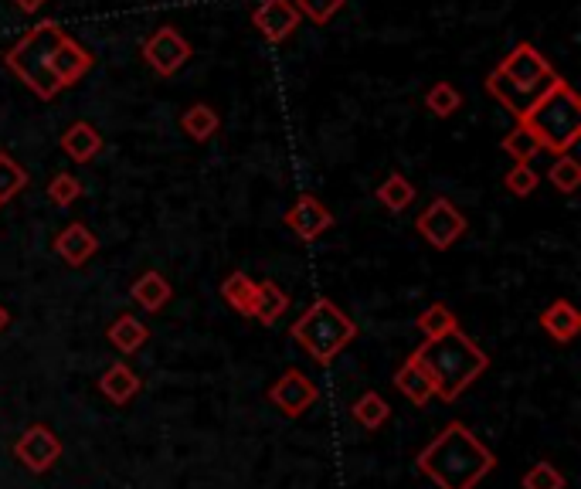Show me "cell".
I'll return each mask as SVG.
<instances>
[{
  "mask_svg": "<svg viewBox=\"0 0 581 489\" xmlns=\"http://www.w3.org/2000/svg\"><path fill=\"white\" fill-rule=\"evenodd\" d=\"M497 459L463 422H449L418 452V469L439 489H476L493 473Z\"/></svg>",
  "mask_w": 581,
  "mask_h": 489,
  "instance_id": "6da1fadb",
  "label": "cell"
},
{
  "mask_svg": "<svg viewBox=\"0 0 581 489\" xmlns=\"http://www.w3.org/2000/svg\"><path fill=\"white\" fill-rule=\"evenodd\" d=\"M412 360L429 374L432 381V394L442 401H456L469 384L476 381L480 374H486L490 367V357L476 347L473 340L466 337L463 330H449L446 337L425 340L422 347L415 350Z\"/></svg>",
  "mask_w": 581,
  "mask_h": 489,
  "instance_id": "7a4b0ae2",
  "label": "cell"
},
{
  "mask_svg": "<svg viewBox=\"0 0 581 489\" xmlns=\"http://www.w3.org/2000/svg\"><path fill=\"white\" fill-rule=\"evenodd\" d=\"M554 79H558V72L551 68L548 58H544L531 41H520V45L510 48V55H503V62L486 75V92H490V99H497L510 116L520 119L544 92L551 89Z\"/></svg>",
  "mask_w": 581,
  "mask_h": 489,
  "instance_id": "3957f363",
  "label": "cell"
},
{
  "mask_svg": "<svg viewBox=\"0 0 581 489\" xmlns=\"http://www.w3.org/2000/svg\"><path fill=\"white\" fill-rule=\"evenodd\" d=\"M517 126H524V130L541 143V150L554 153V157L571 153V147L581 140V99H578V92L558 75L551 89L517 119Z\"/></svg>",
  "mask_w": 581,
  "mask_h": 489,
  "instance_id": "277c9868",
  "label": "cell"
},
{
  "mask_svg": "<svg viewBox=\"0 0 581 489\" xmlns=\"http://www.w3.org/2000/svg\"><path fill=\"white\" fill-rule=\"evenodd\" d=\"M65 28L58 21H38L28 28L11 48L4 51L7 72H14L38 99H55L62 92V85L51 75V51L58 48V41L65 38Z\"/></svg>",
  "mask_w": 581,
  "mask_h": 489,
  "instance_id": "5b68a950",
  "label": "cell"
},
{
  "mask_svg": "<svg viewBox=\"0 0 581 489\" xmlns=\"http://www.w3.org/2000/svg\"><path fill=\"white\" fill-rule=\"evenodd\" d=\"M289 333L316 364H330L357 337V326L333 299H316L313 306H306L299 313V320L289 326Z\"/></svg>",
  "mask_w": 581,
  "mask_h": 489,
  "instance_id": "8992f818",
  "label": "cell"
},
{
  "mask_svg": "<svg viewBox=\"0 0 581 489\" xmlns=\"http://www.w3.org/2000/svg\"><path fill=\"white\" fill-rule=\"evenodd\" d=\"M415 228H418V235L435 248V252H446V248H452L459 238L466 235L469 221H466V214L449 201V197H435L429 208L418 214Z\"/></svg>",
  "mask_w": 581,
  "mask_h": 489,
  "instance_id": "52a82bcc",
  "label": "cell"
},
{
  "mask_svg": "<svg viewBox=\"0 0 581 489\" xmlns=\"http://www.w3.org/2000/svg\"><path fill=\"white\" fill-rule=\"evenodd\" d=\"M140 55H143V62L160 75V79H170V75H177L187 62H191L194 48L181 31L164 24V28H157L147 41H143Z\"/></svg>",
  "mask_w": 581,
  "mask_h": 489,
  "instance_id": "ba28073f",
  "label": "cell"
},
{
  "mask_svg": "<svg viewBox=\"0 0 581 489\" xmlns=\"http://www.w3.org/2000/svg\"><path fill=\"white\" fill-rule=\"evenodd\" d=\"M316 398H320L316 381H310V377L303 371H296V367H289L283 377H276L269 388L272 408H279L286 418H299L303 411H310L316 405Z\"/></svg>",
  "mask_w": 581,
  "mask_h": 489,
  "instance_id": "9c48e42d",
  "label": "cell"
},
{
  "mask_svg": "<svg viewBox=\"0 0 581 489\" xmlns=\"http://www.w3.org/2000/svg\"><path fill=\"white\" fill-rule=\"evenodd\" d=\"M14 456L31 469V473H48L51 466L62 456V442L51 432L48 425H31L21 432V439L14 442Z\"/></svg>",
  "mask_w": 581,
  "mask_h": 489,
  "instance_id": "30bf717a",
  "label": "cell"
},
{
  "mask_svg": "<svg viewBox=\"0 0 581 489\" xmlns=\"http://www.w3.org/2000/svg\"><path fill=\"white\" fill-rule=\"evenodd\" d=\"M252 24L259 28V34L269 45H283V41H289L296 34L303 17H299L293 0H262L252 11Z\"/></svg>",
  "mask_w": 581,
  "mask_h": 489,
  "instance_id": "8fae6325",
  "label": "cell"
},
{
  "mask_svg": "<svg viewBox=\"0 0 581 489\" xmlns=\"http://www.w3.org/2000/svg\"><path fill=\"white\" fill-rule=\"evenodd\" d=\"M286 225L296 238H303V242H316V238L327 235L333 228V214L320 197L299 194L293 201V208L286 211Z\"/></svg>",
  "mask_w": 581,
  "mask_h": 489,
  "instance_id": "7c38bea8",
  "label": "cell"
},
{
  "mask_svg": "<svg viewBox=\"0 0 581 489\" xmlns=\"http://www.w3.org/2000/svg\"><path fill=\"white\" fill-rule=\"evenodd\" d=\"M92 65H96V55L85 45H79L72 34H65V38L58 41V48L51 51V75H55V82L62 85V89L79 82Z\"/></svg>",
  "mask_w": 581,
  "mask_h": 489,
  "instance_id": "4fadbf2b",
  "label": "cell"
},
{
  "mask_svg": "<svg viewBox=\"0 0 581 489\" xmlns=\"http://www.w3.org/2000/svg\"><path fill=\"white\" fill-rule=\"evenodd\" d=\"M55 252L58 259L65 265H72V269H79L92 259V255L99 252V238L92 235L89 228L82 225V221H72V225H65L62 231L55 235Z\"/></svg>",
  "mask_w": 581,
  "mask_h": 489,
  "instance_id": "5bb4252c",
  "label": "cell"
},
{
  "mask_svg": "<svg viewBox=\"0 0 581 489\" xmlns=\"http://www.w3.org/2000/svg\"><path fill=\"white\" fill-rule=\"evenodd\" d=\"M106 147V140H102V133L96 130L92 123H85V119H75L72 126L62 133V150L68 160L75 163H92Z\"/></svg>",
  "mask_w": 581,
  "mask_h": 489,
  "instance_id": "9a60e30c",
  "label": "cell"
},
{
  "mask_svg": "<svg viewBox=\"0 0 581 489\" xmlns=\"http://www.w3.org/2000/svg\"><path fill=\"white\" fill-rule=\"evenodd\" d=\"M541 330L548 333L554 343H571L581 330V313L568 299H554L548 310L541 313Z\"/></svg>",
  "mask_w": 581,
  "mask_h": 489,
  "instance_id": "2e32d148",
  "label": "cell"
},
{
  "mask_svg": "<svg viewBox=\"0 0 581 489\" xmlns=\"http://www.w3.org/2000/svg\"><path fill=\"white\" fill-rule=\"evenodd\" d=\"M130 296H133V303L140 306V310H147V313H160L164 306L170 303V296H174V289H170V282L164 272H143L140 279L130 286Z\"/></svg>",
  "mask_w": 581,
  "mask_h": 489,
  "instance_id": "e0dca14e",
  "label": "cell"
},
{
  "mask_svg": "<svg viewBox=\"0 0 581 489\" xmlns=\"http://www.w3.org/2000/svg\"><path fill=\"white\" fill-rule=\"evenodd\" d=\"M99 391L106 394L113 405H126V401H133L136 394H140V377H136L133 367L113 364V367H106V374L99 377Z\"/></svg>",
  "mask_w": 581,
  "mask_h": 489,
  "instance_id": "ac0fdd59",
  "label": "cell"
},
{
  "mask_svg": "<svg viewBox=\"0 0 581 489\" xmlns=\"http://www.w3.org/2000/svg\"><path fill=\"white\" fill-rule=\"evenodd\" d=\"M106 337L119 350V354H136V350L150 340V330H147V323H140L133 313H123V316H116V320L109 323Z\"/></svg>",
  "mask_w": 581,
  "mask_h": 489,
  "instance_id": "d6986e66",
  "label": "cell"
},
{
  "mask_svg": "<svg viewBox=\"0 0 581 489\" xmlns=\"http://www.w3.org/2000/svg\"><path fill=\"white\" fill-rule=\"evenodd\" d=\"M395 388H398L401 394H405V398L412 401V405H418V408H422L429 398H435L429 374H425L412 357H408L405 364H401L398 371H395Z\"/></svg>",
  "mask_w": 581,
  "mask_h": 489,
  "instance_id": "ffe728a7",
  "label": "cell"
},
{
  "mask_svg": "<svg viewBox=\"0 0 581 489\" xmlns=\"http://www.w3.org/2000/svg\"><path fill=\"white\" fill-rule=\"evenodd\" d=\"M289 310V296L283 293V286H276L272 279L259 282V289H255V320L262 326H272L283 320V313Z\"/></svg>",
  "mask_w": 581,
  "mask_h": 489,
  "instance_id": "44dd1931",
  "label": "cell"
},
{
  "mask_svg": "<svg viewBox=\"0 0 581 489\" xmlns=\"http://www.w3.org/2000/svg\"><path fill=\"white\" fill-rule=\"evenodd\" d=\"M181 130L191 136L194 143H208L211 136L221 130V116L208 106V102H194L191 109H184Z\"/></svg>",
  "mask_w": 581,
  "mask_h": 489,
  "instance_id": "7402d4cb",
  "label": "cell"
},
{
  "mask_svg": "<svg viewBox=\"0 0 581 489\" xmlns=\"http://www.w3.org/2000/svg\"><path fill=\"white\" fill-rule=\"evenodd\" d=\"M255 289H259V282H252L245 272H232V276L221 282V299H225L238 316H252L255 313Z\"/></svg>",
  "mask_w": 581,
  "mask_h": 489,
  "instance_id": "603a6c76",
  "label": "cell"
},
{
  "mask_svg": "<svg viewBox=\"0 0 581 489\" xmlns=\"http://www.w3.org/2000/svg\"><path fill=\"white\" fill-rule=\"evenodd\" d=\"M350 415H354V422L361 428H367V432H378V428L391 418V405L381 398L378 391H364L361 398L354 401Z\"/></svg>",
  "mask_w": 581,
  "mask_h": 489,
  "instance_id": "cb8c5ba5",
  "label": "cell"
},
{
  "mask_svg": "<svg viewBox=\"0 0 581 489\" xmlns=\"http://www.w3.org/2000/svg\"><path fill=\"white\" fill-rule=\"evenodd\" d=\"M374 197H378L381 208H388V211L398 214V211H405L408 204L415 201V184L405 174H391V177H384L381 184H378Z\"/></svg>",
  "mask_w": 581,
  "mask_h": 489,
  "instance_id": "d4e9b609",
  "label": "cell"
},
{
  "mask_svg": "<svg viewBox=\"0 0 581 489\" xmlns=\"http://www.w3.org/2000/svg\"><path fill=\"white\" fill-rule=\"evenodd\" d=\"M425 109L439 119H449L463 109V92L456 89L452 82H435L429 92H425Z\"/></svg>",
  "mask_w": 581,
  "mask_h": 489,
  "instance_id": "484cf974",
  "label": "cell"
},
{
  "mask_svg": "<svg viewBox=\"0 0 581 489\" xmlns=\"http://www.w3.org/2000/svg\"><path fill=\"white\" fill-rule=\"evenodd\" d=\"M24 187H28V170L11 153L0 150V204H11Z\"/></svg>",
  "mask_w": 581,
  "mask_h": 489,
  "instance_id": "4316f807",
  "label": "cell"
},
{
  "mask_svg": "<svg viewBox=\"0 0 581 489\" xmlns=\"http://www.w3.org/2000/svg\"><path fill=\"white\" fill-rule=\"evenodd\" d=\"M548 180L558 194H575L581 187V163L571 157V153H561V157H554L551 163Z\"/></svg>",
  "mask_w": 581,
  "mask_h": 489,
  "instance_id": "83f0119b",
  "label": "cell"
},
{
  "mask_svg": "<svg viewBox=\"0 0 581 489\" xmlns=\"http://www.w3.org/2000/svg\"><path fill=\"white\" fill-rule=\"evenodd\" d=\"M456 326H459L456 313H452L449 306H442V303H432L429 310H422V316H418V330L425 333V340L446 337V333L456 330Z\"/></svg>",
  "mask_w": 581,
  "mask_h": 489,
  "instance_id": "f1b7e54d",
  "label": "cell"
},
{
  "mask_svg": "<svg viewBox=\"0 0 581 489\" xmlns=\"http://www.w3.org/2000/svg\"><path fill=\"white\" fill-rule=\"evenodd\" d=\"M503 153L514 157V163H531L537 153H544V150H541V143L524 130V126H514V130L503 136Z\"/></svg>",
  "mask_w": 581,
  "mask_h": 489,
  "instance_id": "f546056e",
  "label": "cell"
},
{
  "mask_svg": "<svg viewBox=\"0 0 581 489\" xmlns=\"http://www.w3.org/2000/svg\"><path fill=\"white\" fill-rule=\"evenodd\" d=\"M293 4H296L299 17H306L316 28H323V24H330L333 17L344 11L347 0H293Z\"/></svg>",
  "mask_w": 581,
  "mask_h": 489,
  "instance_id": "4dcf8cb0",
  "label": "cell"
},
{
  "mask_svg": "<svg viewBox=\"0 0 581 489\" xmlns=\"http://www.w3.org/2000/svg\"><path fill=\"white\" fill-rule=\"evenodd\" d=\"M48 197H51V204H58V208H72V204L82 197V180L62 170V174H55L48 180Z\"/></svg>",
  "mask_w": 581,
  "mask_h": 489,
  "instance_id": "1f68e13d",
  "label": "cell"
},
{
  "mask_svg": "<svg viewBox=\"0 0 581 489\" xmlns=\"http://www.w3.org/2000/svg\"><path fill=\"white\" fill-rule=\"evenodd\" d=\"M537 184H541V177H537V170L531 163H514V167L507 170V177H503V187L514 197H531L537 191Z\"/></svg>",
  "mask_w": 581,
  "mask_h": 489,
  "instance_id": "d6a6232c",
  "label": "cell"
},
{
  "mask_svg": "<svg viewBox=\"0 0 581 489\" xmlns=\"http://www.w3.org/2000/svg\"><path fill=\"white\" fill-rule=\"evenodd\" d=\"M524 489H565V476L551 462H537L524 473Z\"/></svg>",
  "mask_w": 581,
  "mask_h": 489,
  "instance_id": "836d02e7",
  "label": "cell"
},
{
  "mask_svg": "<svg viewBox=\"0 0 581 489\" xmlns=\"http://www.w3.org/2000/svg\"><path fill=\"white\" fill-rule=\"evenodd\" d=\"M48 4V0H14V7H17V11H21V14H38L41 11V7H45Z\"/></svg>",
  "mask_w": 581,
  "mask_h": 489,
  "instance_id": "e575fe53",
  "label": "cell"
},
{
  "mask_svg": "<svg viewBox=\"0 0 581 489\" xmlns=\"http://www.w3.org/2000/svg\"><path fill=\"white\" fill-rule=\"evenodd\" d=\"M7 326H11V313H7V306L0 303V333H4Z\"/></svg>",
  "mask_w": 581,
  "mask_h": 489,
  "instance_id": "d590c367",
  "label": "cell"
}]
</instances>
